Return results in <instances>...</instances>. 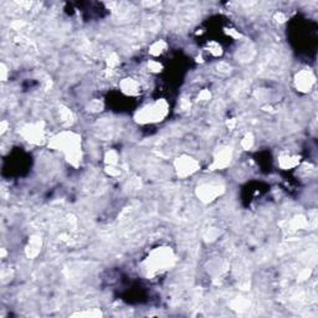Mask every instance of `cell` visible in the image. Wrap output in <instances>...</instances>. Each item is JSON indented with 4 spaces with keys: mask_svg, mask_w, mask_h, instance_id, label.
<instances>
[{
    "mask_svg": "<svg viewBox=\"0 0 318 318\" xmlns=\"http://www.w3.org/2000/svg\"><path fill=\"white\" fill-rule=\"evenodd\" d=\"M173 254L169 249H158L152 252L147 261V270L149 272H158L167 270L173 262Z\"/></svg>",
    "mask_w": 318,
    "mask_h": 318,
    "instance_id": "2",
    "label": "cell"
},
{
    "mask_svg": "<svg viewBox=\"0 0 318 318\" xmlns=\"http://www.w3.org/2000/svg\"><path fill=\"white\" fill-rule=\"evenodd\" d=\"M224 188L218 183H206L200 187V198L204 201H211L222 194Z\"/></svg>",
    "mask_w": 318,
    "mask_h": 318,
    "instance_id": "4",
    "label": "cell"
},
{
    "mask_svg": "<svg viewBox=\"0 0 318 318\" xmlns=\"http://www.w3.org/2000/svg\"><path fill=\"white\" fill-rule=\"evenodd\" d=\"M297 87L301 88L302 91H307L309 87H311L312 82H313V77L311 76V74L307 71H302L298 74V79L297 81Z\"/></svg>",
    "mask_w": 318,
    "mask_h": 318,
    "instance_id": "7",
    "label": "cell"
},
{
    "mask_svg": "<svg viewBox=\"0 0 318 318\" xmlns=\"http://www.w3.org/2000/svg\"><path fill=\"white\" fill-rule=\"evenodd\" d=\"M55 149L61 150L64 153L67 161L71 162L72 164L79 163L81 161V142L80 138L74 134L72 132H64V133L58 134L54 137L51 142Z\"/></svg>",
    "mask_w": 318,
    "mask_h": 318,
    "instance_id": "1",
    "label": "cell"
},
{
    "mask_svg": "<svg viewBox=\"0 0 318 318\" xmlns=\"http://www.w3.org/2000/svg\"><path fill=\"white\" fill-rule=\"evenodd\" d=\"M26 138L31 142H39L42 138V129H39V127H34V126H28L25 129Z\"/></svg>",
    "mask_w": 318,
    "mask_h": 318,
    "instance_id": "8",
    "label": "cell"
},
{
    "mask_svg": "<svg viewBox=\"0 0 318 318\" xmlns=\"http://www.w3.org/2000/svg\"><path fill=\"white\" fill-rule=\"evenodd\" d=\"M122 91L127 95H137L141 91V86L134 79H126L122 82Z\"/></svg>",
    "mask_w": 318,
    "mask_h": 318,
    "instance_id": "6",
    "label": "cell"
},
{
    "mask_svg": "<svg viewBox=\"0 0 318 318\" xmlns=\"http://www.w3.org/2000/svg\"><path fill=\"white\" fill-rule=\"evenodd\" d=\"M178 173L182 177H188V175L193 174L198 168V163L191 158H182L177 162Z\"/></svg>",
    "mask_w": 318,
    "mask_h": 318,
    "instance_id": "5",
    "label": "cell"
},
{
    "mask_svg": "<svg viewBox=\"0 0 318 318\" xmlns=\"http://www.w3.org/2000/svg\"><path fill=\"white\" fill-rule=\"evenodd\" d=\"M168 113V104L164 101H155L153 103L148 104L138 112V121L141 122H158L162 121Z\"/></svg>",
    "mask_w": 318,
    "mask_h": 318,
    "instance_id": "3",
    "label": "cell"
}]
</instances>
